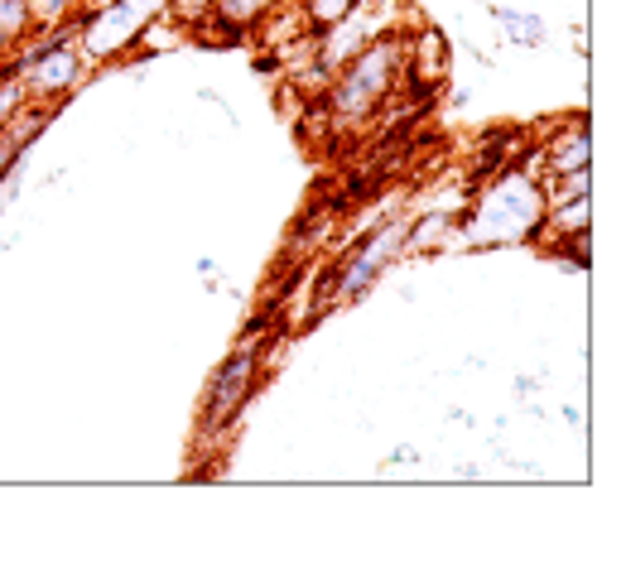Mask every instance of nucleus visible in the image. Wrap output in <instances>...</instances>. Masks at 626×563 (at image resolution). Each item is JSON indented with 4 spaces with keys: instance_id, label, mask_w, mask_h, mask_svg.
Here are the masks:
<instances>
[{
    "instance_id": "nucleus-1",
    "label": "nucleus",
    "mask_w": 626,
    "mask_h": 563,
    "mask_svg": "<svg viewBox=\"0 0 626 563\" xmlns=\"http://www.w3.org/2000/svg\"><path fill=\"white\" fill-rule=\"evenodd\" d=\"M535 150H525L511 160L501 174H491V184H477V202L458 217V232L473 246H516V241H540L544 232V184L540 168L530 174Z\"/></svg>"
},
{
    "instance_id": "nucleus-2",
    "label": "nucleus",
    "mask_w": 626,
    "mask_h": 563,
    "mask_svg": "<svg viewBox=\"0 0 626 563\" xmlns=\"http://www.w3.org/2000/svg\"><path fill=\"white\" fill-rule=\"evenodd\" d=\"M405 49H410V25L372 39L366 49H356L352 59L328 77V92H323L318 107L328 111L333 130L338 126H372L386 107H396L400 77H405Z\"/></svg>"
},
{
    "instance_id": "nucleus-3",
    "label": "nucleus",
    "mask_w": 626,
    "mask_h": 563,
    "mask_svg": "<svg viewBox=\"0 0 626 563\" xmlns=\"http://www.w3.org/2000/svg\"><path fill=\"white\" fill-rule=\"evenodd\" d=\"M49 29L53 34H35L29 43H20V49L10 53V67H15L29 101L59 107V101H68L77 87L92 77V59L83 53L77 29L68 20H59V25H49Z\"/></svg>"
},
{
    "instance_id": "nucleus-4",
    "label": "nucleus",
    "mask_w": 626,
    "mask_h": 563,
    "mask_svg": "<svg viewBox=\"0 0 626 563\" xmlns=\"http://www.w3.org/2000/svg\"><path fill=\"white\" fill-rule=\"evenodd\" d=\"M265 380V337L255 342H241L231 356H222V366L212 371L208 390H203V410H198V438L212 443V438L231 434L241 420V410L251 404V396Z\"/></svg>"
},
{
    "instance_id": "nucleus-5",
    "label": "nucleus",
    "mask_w": 626,
    "mask_h": 563,
    "mask_svg": "<svg viewBox=\"0 0 626 563\" xmlns=\"http://www.w3.org/2000/svg\"><path fill=\"white\" fill-rule=\"evenodd\" d=\"M405 227L410 217H386L366 227L352 246H342L338 261H333V303H356L405 255Z\"/></svg>"
},
{
    "instance_id": "nucleus-6",
    "label": "nucleus",
    "mask_w": 626,
    "mask_h": 563,
    "mask_svg": "<svg viewBox=\"0 0 626 563\" xmlns=\"http://www.w3.org/2000/svg\"><path fill=\"white\" fill-rule=\"evenodd\" d=\"M405 25H415L410 10H405V0H362V5L338 20V25L313 34V63L309 67H318V77L328 83L356 49H366L372 39H381V34H390V29H405Z\"/></svg>"
},
{
    "instance_id": "nucleus-7",
    "label": "nucleus",
    "mask_w": 626,
    "mask_h": 563,
    "mask_svg": "<svg viewBox=\"0 0 626 563\" xmlns=\"http://www.w3.org/2000/svg\"><path fill=\"white\" fill-rule=\"evenodd\" d=\"M588 116L578 111L574 126H559L544 145H535V168H540V178H564V174H578V168H588Z\"/></svg>"
},
{
    "instance_id": "nucleus-8",
    "label": "nucleus",
    "mask_w": 626,
    "mask_h": 563,
    "mask_svg": "<svg viewBox=\"0 0 626 563\" xmlns=\"http://www.w3.org/2000/svg\"><path fill=\"white\" fill-rule=\"evenodd\" d=\"M530 145V135H525L521 126H501V130H487L483 135V145H477V184H487V174H501L506 168V154L511 150H525ZM473 184V188H477Z\"/></svg>"
},
{
    "instance_id": "nucleus-9",
    "label": "nucleus",
    "mask_w": 626,
    "mask_h": 563,
    "mask_svg": "<svg viewBox=\"0 0 626 563\" xmlns=\"http://www.w3.org/2000/svg\"><path fill=\"white\" fill-rule=\"evenodd\" d=\"M39 34V15H35V0H0V59L29 43Z\"/></svg>"
},
{
    "instance_id": "nucleus-10",
    "label": "nucleus",
    "mask_w": 626,
    "mask_h": 563,
    "mask_svg": "<svg viewBox=\"0 0 626 563\" xmlns=\"http://www.w3.org/2000/svg\"><path fill=\"white\" fill-rule=\"evenodd\" d=\"M458 217L449 212H429V217H410L405 227V251H439L443 241H453Z\"/></svg>"
},
{
    "instance_id": "nucleus-11",
    "label": "nucleus",
    "mask_w": 626,
    "mask_h": 563,
    "mask_svg": "<svg viewBox=\"0 0 626 563\" xmlns=\"http://www.w3.org/2000/svg\"><path fill=\"white\" fill-rule=\"evenodd\" d=\"M491 20H497V25H506V39L511 43H544V20L540 15H521V10L491 5Z\"/></svg>"
},
{
    "instance_id": "nucleus-12",
    "label": "nucleus",
    "mask_w": 626,
    "mask_h": 563,
    "mask_svg": "<svg viewBox=\"0 0 626 563\" xmlns=\"http://www.w3.org/2000/svg\"><path fill=\"white\" fill-rule=\"evenodd\" d=\"M362 0H299V15L309 20V29L318 34V29H328V25H338L348 10H356Z\"/></svg>"
},
{
    "instance_id": "nucleus-13",
    "label": "nucleus",
    "mask_w": 626,
    "mask_h": 563,
    "mask_svg": "<svg viewBox=\"0 0 626 563\" xmlns=\"http://www.w3.org/2000/svg\"><path fill=\"white\" fill-rule=\"evenodd\" d=\"M25 87H20V77H15V67H10V59L0 63V130L10 126V121H15V111L25 107Z\"/></svg>"
},
{
    "instance_id": "nucleus-14",
    "label": "nucleus",
    "mask_w": 626,
    "mask_h": 563,
    "mask_svg": "<svg viewBox=\"0 0 626 563\" xmlns=\"http://www.w3.org/2000/svg\"><path fill=\"white\" fill-rule=\"evenodd\" d=\"M77 5H87V0H35V15H39V25H59Z\"/></svg>"
},
{
    "instance_id": "nucleus-15",
    "label": "nucleus",
    "mask_w": 626,
    "mask_h": 563,
    "mask_svg": "<svg viewBox=\"0 0 626 563\" xmlns=\"http://www.w3.org/2000/svg\"><path fill=\"white\" fill-rule=\"evenodd\" d=\"M20 154H25V140H15L10 130H0V184H10V168L20 164Z\"/></svg>"
},
{
    "instance_id": "nucleus-16",
    "label": "nucleus",
    "mask_w": 626,
    "mask_h": 563,
    "mask_svg": "<svg viewBox=\"0 0 626 563\" xmlns=\"http://www.w3.org/2000/svg\"><path fill=\"white\" fill-rule=\"evenodd\" d=\"M415 458H420L415 448H396V453H390V463H415Z\"/></svg>"
}]
</instances>
